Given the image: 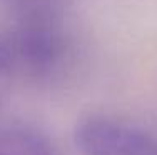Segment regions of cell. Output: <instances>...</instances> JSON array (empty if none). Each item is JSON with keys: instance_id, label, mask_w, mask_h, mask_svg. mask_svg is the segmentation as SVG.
Here are the masks:
<instances>
[{"instance_id": "3957f363", "label": "cell", "mask_w": 157, "mask_h": 155, "mask_svg": "<svg viewBox=\"0 0 157 155\" xmlns=\"http://www.w3.org/2000/svg\"><path fill=\"white\" fill-rule=\"evenodd\" d=\"M0 155H60L48 137L29 125L0 127Z\"/></svg>"}, {"instance_id": "7a4b0ae2", "label": "cell", "mask_w": 157, "mask_h": 155, "mask_svg": "<svg viewBox=\"0 0 157 155\" xmlns=\"http://www.w3.org/2000/svg\"><path fill=\"white\" fill-rule=\"evenodd\" d=\"M74 142L82 155H157V137L107 115L82 119L75 125Z\"/></svg>"}, {"instance_id": "277c9868", "label": "cell", "mask_w": 157, "mask_h": 155, "mask_svg": "<svg viewBox=\"0 0 157 155\" xmlns=\"http://www.w3.org/2000/svg\"><path fill=\"white\" fill-rule=\"evenodd\" d=\"M15 75H17L15 62H13L9 42H7L2 28H0V103L9 95Z\"/></svg>"}, {"instance_id": "6da1fadb", "label": "cell", "mask_w": 157, "mask_h": 155, "mask_svg": "<svg viewBox=\"0 0 157 155\" xmlns=\"http://www.w3.org/2000/svg\"><path fill=\"white\" fill-rule=\"evenodd\" d=\"M18 72L45 77L55 72L63 55V28L50 0H15L10 22L2 28Z\"/></svg>"}]
</instances>
